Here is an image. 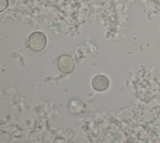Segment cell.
<instances>
[{"instance_id": "cell-2", "label": "cell", "mask_w": 160, "mask_h": 143, "mask_svg": "<svg viewBox=\"0 0 160 143\" xmlns=\"http://www.w3.org/2000/svg\"><path fill=\"white\" fill-rule=\"evenodd\" d=\"M58 65L59 69L65 73H71L74 68L73 60L68 55H62L59 57L58 61Z\"/></svg>"}, {"instance_id": "cell-1", "label": "cell", "mask_w": 160, "mask_h": 143, "mask_svg": "<svg viewBox=\"0 0 160 143\" xmlns=\"http://www.w3.org/2000/svg\"><path fill=\"white\" fill-rule=\"evenodd\" d=\"M46 36L39 31L33 32L28 38L29 46L31 50L36 51L43 50L46 45Z\"/></svg>"}, {"instance_id": "cell-3", "label": "cell", "mask_w": 160, "mask_h": 143, "mask_svg": "<svg viewBox=\"0 0 160 143\" xmlns=\"http://www.w3.org/2000/svg\"><path fill=\"white\" fill-rule=\"evenodd\" d=\"M109 82L108 78L103 75L95 76L92 80V87L98 91H104L109 87Z\"/></svg>"}]
</instances>
